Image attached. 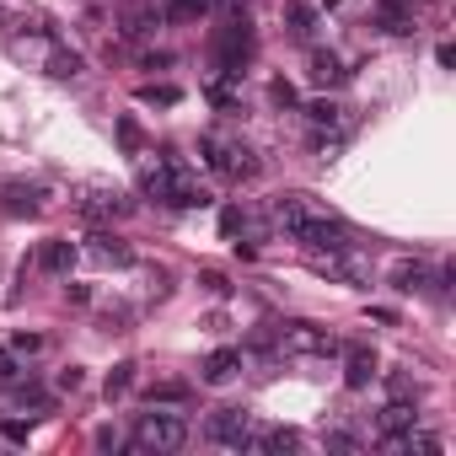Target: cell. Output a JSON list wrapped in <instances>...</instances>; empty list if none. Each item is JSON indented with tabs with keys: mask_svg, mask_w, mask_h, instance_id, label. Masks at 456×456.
I'll return each instance as SVG.
<instances>
[{
	"mask_svg": "<svg viewBox=\"0 0 456 456\" xmlns=\"http://www.w3.org/2000/svg\"><path fill=\"white\" fill-rule=\"evenodd\" d=\"M274 215H280V225H285V237L290 242H301L306 253H349L354 242H349V225L338 220V215H328V209H317L312 199H280L274 204Z\"/></svg>",
	"mask_w": 456,
	"mask_h": 456,
	"instance_id": "cell-1",
	"label": "cell"
},
{
	"mask_svg": "<svg viewBox=\"0 0 456 456\" xmlns=\"http://www.w3.org/2000/svg\"><path fill=\"white\" fill-rule=\"evenodd\" d=\"M145 193L156 199V204H167V209H204L209 204V193L183 172V161H161V167H151L145 172Z\"/></svg>",
	"mask_w": 456,
	"mask_h": 456,
	"instance_id": "cell-2",
	"label": "cell"
},
{
	"mask_svg": "<svg viewBox=\"0 0 456 456\" xmlns=\"http://www.w3.org/2000/svg\"><path fill=\"white\" fill-rule=\"evenodd\" d=\"M199 156H204V167L209 172H220V177H232V183H242V177H258V156L248 151V145H237V140H225V134H199Z\"/></svg>",
	"mask_w": 456,
	"mask_h": 456,
	"instance_id": "cell-3",
	"label": "cell"
},
{
	"mask_svg": "<svg viewBox=\"0 0 456 456\" xmlns=\"http://www.w3.org/2000/svg\"><path fill=\"white\" fill-rule=\"evenodd\" d=\"M188 445V419L183 413H140L134 419V435H129V451H183Z\"/></svg>",
	"mask_w": 456,
	"mask_h": 456,
	"instance_id": "cell-4",
	"label": "cell"
},
{
	"mask_svg": "<svg viewBox=\"0 0 456 456\" xmlns=\"http://www.w3.org/2000/svg\"><path fill=\"white\" fill-rule=\"evenodd\" d=\"M209 49H215V65H220V70H232V76H242L258 44H253V28H248V22H225V28H215Z\"/></svg>",
	"mask_w": 456,
	"mask_h": 456,
	"instance_id": "cell-5",
	"label": "cell"
},
{
	"mask_svg": "<svg viewBox=\"0 0 456 456\" xmlns=\"http://www.w3.org/2000/svg\"><path fill=\"white\" fill-rule=\"evenodd\" d=\"M204 440L209 445H225V451H242L253 440V413L248 408H215L204 419Z\"/></svg>",
	"mask_w": 456,
	"mask_h": 456,
	"instance_id": "cell-6",
	"label": "cell"
},
{
	"mask_svg": "<svg viewBox=\"0 0 456 456\" xmlns=\"http://www.w3.org/2000/svg\"><path fill=\"white\" fill-rule=\"evenodd\" d=\"M280 344H285L290 354H306V360L338 354V338H333L328 328H317V322H285V328H280Z\"/></svg>",
	"mask_w": 456,
	"mask_h": 456,
	"instance_id": "cell-7",
	"label": "cell"
},
{
	"mask_svg": "<svg viewBox=\"0 0 456 456\" xmlns=\"http://www.w3.org/2000/svg\"><path fill=\"white\" fill-rule=\"evenodd\" d=\"M242 365H248V354H242V349L220 344V349H209V354H204L199 381H204V387H225V381H237V376H242Z\"/></svg>",
	"mask_w": 456,
	"mask_h": 456,
	"instance_id": "cell-8",
	"label": "cell"
},
{
	"mask_svg": "<svg viewBox=\"0 0 456 456\" xmlns=\"http://www.w3.org/2000/svg\"><path fill=\"white\" fill-rule=\"evenodd\" d=\"M76 209H81L86 220H118V215L134 209V199H124L118 188H86V193L76 199Z\"/></svg>",
	"mask_w": 456,
	"mask_h": 456,
	"instance_id": "cell-9",
	"label": "cell"
},
{
	"mask_svg": "<svg viewBox=\"0 0 456 456\" xmlns=\"http://www.w3.org/2000/svg\"><path fill=\"white\" fill-rule=\"evenodd\" d=\"M376 376H381V365H376V349H365V344H349V349H344V387H349V392H365Z\"/></svg>",
	"mask_w": 456,
	"mask_h": 456,
	"instance_id": "cell-10",
	"label": "cell"
},
{
	"mask_svg": "<svg viewBox=\"0 0 456 456\" xmlns=\"http://www.w3.org/2000/svg\"><path fill=\"white\" fill-rule=\"evenodd\" d=\"M204 97H209L220 113H237V108H242V76H232V70H215V76L204 81Z\"/></svg>",
	"mask_w": 456,
	"mask_h": 456,
	"instance_id": "cell-11",
	"label": "cell"
},
{
	"mask_svg": "<svg viewBox=\"0 0 456 456\" xmlns=\"http://www.w3.org/2000/svg\"><path fill=\"white\" fill-rule=\"evenodd\" d=\"M44 274H70L76 269V242H65V237H49V242H38V258H33Z\"/></svg>",
	"mask_w": 456,
	"mask_h": 456,
	"instance_id": "cell-12",
	"label": "cell"
},
{
	"mask_svg": "<svg viewBox=\"0 0 456 456\" xmlns=\"http://www.w3.org/2000/svg\"><path fill=\"white\" fill-rule=\"evenodd\" d=\"M419 424V408L408 403V397H397V403H387L381 413H376V435H403V429H413Z\"/></svg>",
	"mask_w": 456,
	"mask_h": 456,
	"instance_id": "cell-13",
	"label": "cell"
},
{
	"mask_svg": "<svg viewBox=\"0 0 456 456\" xmlns=\"http://www.w3.org/2000/svg\"><path fill=\"white\" fill-rule=\"evenodd\" d=\"M44 70H49L54 81H76V76L86 70V60H81L76 49H60V44H49V49H44Z\"/></svg>",
	"mask_w": 456,
	"mask_h": 456,
	"instance_id": "cell-14",
	"label": "cell"
},
{
	"mask_svg": "<svg viewBox=\"0 0 456 456\" xmlns=\"http://www.w3.org/2000/svg\"><path fill=\"white\" fill-rule=\"evenodd\" d=\"M312 86H338V81H349V70H344V60L333 54V49H312Z\"/></svg>",
	"mask_w": 456,
	"mask_h": 456,
	"instance_id": "cell-15",
	"label": "cell"
},
{
	"mask_svg": "<svg viewBox=\"0 0 456 456\" xmlns=\"http://www.w3.org/2000/svg\"><path fill=\"white\" fill-rule=\"evenodd\" d=\"M248 445H258V451H269V456H285V451H301V435L285 429V424H269V429H253Z\"/></svg>",
	"mask_w": 456,
	"mask_h": 456,
	"instance_id": "cell-16",
	"label": "cell"
},
{
	"mask_svg": "<svg viewBox=\"0 0 456 456\" xmlns=\"http://www.w3.org/2000/svg\"><path fill=\"white\" fill-rule=\"evenodd\" d=\"M6 215H38L44 209V188H33V183H6Z\"/></svg>",
	"mask_w": 456,
	"mask_h": 456,
	"instance_id": "cell-17",
	"label": "cell"
},
{
	"mask_svg": "<svg viewBox=\"0 0 456 456\" xmlns=\"http://www.w3.org/2000/svg\"><path fill=\"white\" fill-rule=\"evenodd\" d=\"M376 6H381V28L387 33H397V38L413 33V0H376Z\"/></svg>",
	"mask_w": 456,
	"mask_h": 456,
	"instance_id": "cell-18",
	"label": "cell"
},
{
	"mask_svg": "<svg viewBox=\"0 0 456 456\" xmlns=\"http://www.w3.org/2000/svg\"><path fill=\"white\" fill-rule=\"evenodd\" d=\"M92 253H97L102 264H129V258H134L129 242H124L118 232H97V237H92Z\"/></svg>",
	"mask_w": 456,
	"mask_h": 456,
	"instance_id": "cell-19",
	"label": "cell"
},
{
	"mask_svg": "<svg viewBox=\"0 0 456 456\" xmlns=\"http://www.w3.org/2000/svg\"><path fill=\"white\" fill-rule=\"evenodd\" d=\"M312 269H317L322 280H360V269H354L344 253H317V258H312Z\"/></svg>",
	"mask_w": 456,
	"mask_h": 456,
	"instance_id": "cell-20",
	"label": "cell"
},
{
	"mask_svg": "<svg viewBox=\"0 0 456 456\" xmlns=\"http://www.w3.org/2000/svg\"><path fill=\"white\" fill-rule=\"evenodd\" d=\"M424 285H429V269H424V264H408V258H403V264L392 269V290L413 296V290H424Z\"/></svg>",
	"mask_w": 456,
	"mask_h": 456,
	"instance_id": "cell-21",
	"label": "cell"
},
{
	"mask_svg": "<svg viewBox=\"0 0 456 456\" xmlns=\"http://www.w3.org/2000/svg\"><path fill=\"white\" fill-rule=\"evenodd\" d=\"M301 113H306V118H312L317 129H338V124H344V108H338L333 97H317V102H306Z\"/></svg>",
	"mask_w": 456,
	"mask_h": 456,
	"instance_id": "cell-22",
	"label": "cell"
},
{
	"mask_svg": "<svg viewBox=\"0 0 456 456\" xmlns=\"http://www.w3.org/2000/svg\"><path fill=\"white\" fill-rule=\"evenodd\" d=\"M188 397H193L188 381H156V387H145V403H151V408H156V403H177V408H183Z\"/></svg>",
	"mask_w": 456,
	"mask_h": 456,
	"instance_id": "cell-23",
	"label": "cell"
},
{
	"mask_svg": "<svg viewBox=\"0 0 456 456\" xmlns=\"http://www.w3.org/2000/svg\"><path fill=\"white\" fill-rule=\"evenodd\" d=\"M209 12V0H161V17L167 22H199Z\"/></svg>",
	"mask_w": 456,
	"mask_h": 456,
	"instance_id": "cell-24",
	"label": "cell"
},
{
	"mask_svg": "<svg viewBox=\"0 0 456 456\" xmlns=\"http://www.w3.org/2000/svg\"><path fill=\"white\" fill-rule=\"evenodd\" d=\"M285 28H290V38H296V44H312V38H317V12H312V6H296Z\"/></svg>",
	"mask_w": 456,
	"mask_h": 456,
	"instance_id": "cell-25",
	"label": "cell"
},
{
	"mask_svg": "<svg viewBox=\"0 0 456 456\" xmlns=\"http://www.w3.org/2000/svg\"><path fill=\"white\" fill-rule=\"evenodd\" d=\"M129 387H134V360H118V365L108 370V381H102V392H108V397H124Z\"/></svg>",
	"mask_w": 456,
	"mask_h": 456,
	"instance_id": "cell-26",
	"label": "cell"
},
{
	"mask_svg": "<svg viewBox=\"0 0 456 456\" xmlns=\"http://www.w3.org/2000/svg\"><path fill=\"white\" fill-rule=\"evenodd\" d=\"M140 102H145V108H177L183 92H177V86H140Z\"/></svg>",
	"mask_w": 456,
	"mask_h": 456,
	"instance_id": "cell-27",
	"label": "cell"
},
{
	"mask_svg": "<svg viewBox=\"0 0 456 456\" xmlns=\"http://www.w3.org/2000/svg\"><path fill=\"white\" fill-rule=\"evenodd\" d=\"M156 12H134V17H124V38H145V33H156Z\"/></svg>",
	"mask_w": 456,
	"mask_h": 456,
	"instance_id": "cell-28",
	"label": "cell"
},
{
	"mask_svg": "<svg viewBox=\"0 0 456 456\" xmlns=\"http://www.w3.org/2000/svg\"><path fill=\"white\" fill-rule=\"evenodd\" d=\"M118 145H124V151H129V156H134V151H140V145H145V134H140V124H134V118H129V113H124V118H118Z\"/></svg>",
	"mask_w": 456,
	"mask_h": 456,
	"instance_id": "cell-29",
	"label": "cell"
},
{
	"mask_svg": "<svg viewBox=\"0 0 456 456\" xmlns=\"http://www.w3.org/2000/svg\"><path fill=\"white\" fill-rule=\"evenodd\" d=\"M17 403H22V408H28V403H33V408H49V392H44L38 381H17Z\"/></svg>",
	"mask_w": 456,
	"mask_h": 456,
	"instance_id": "cell-30",
	"label": "cell"
},
{
	"mask_svg": "<svg viewBox=\"0 0 456 456\" xmlns=\"http://www.w3.org/2000/svg\"><path fill=\"white\" fill-rule=\"evenodd\" d=\"M269 102H274V108H296V86H290L285 76H280V81H269Z\"/></svg>",
	"mask_w": 456,
	"mask_h": 456,
	"instance_id": "cell-31",
	"label": "cell"
},
{
	"mask_svg": "<svg viewBox=\"0 0 456 456\" xmlns=\"http://www.w3.org/2000/svg\"><path fill=\"white\" fill-rule=\"evenodd\" d=\"M22 376V360H17V349H0V381H17Z\"/></svg>",
	"mask_w": 456,
	"mask_h": 456,
	"instance_id": "cell-32",
	"label": "cell"
},
{
	"mask_svg": "<svg viewBox=\"0 0 456 456\" xmlns=\"http://www.w3.org/2000/svg\"><path fill=\"white\" fill-rule=\"evenodd\" d=\"M242 225H248V215H242V209H225V215H220V232H225V237H237Z\"/></svg>",
	"mask_w": 456,
	"mask_h": 456,
	"instance_id": "cell-33",
	"label": "cell"
},
{
	"mask_svg": "<svg viewBox=\"0 0 456 456\" xmlns=\"http://www.w3.org/2000/svg\"><path fill=\"white\" fill-rule=\"evenodd\" d=\"M0 435H6L12 445H28V424H17V419H6V424H0Z\"/></svg>",
	"mask_w": 456,
	"mask_h": 456,
	"instance_id": "cell-34",
	"label": "cell"
},
{
	"mask_svg": "<svg viewBox=\"0 0 456 456\" xmlns=\"http://www.w3.org/2000/svg\"><path fill=\"white\" fill-rule=\"evenodd\" d=\"M81 381H86V376H81V365H70V370H60V387H65V392H81Z\"/></svg>",
	"mask_w": 456,
	"mask_h": 456,
	"instance_id": "cell-35",
	"label": "cell"
},
{
	"mask_svg": "<svg viewBox=\"0 0 456 456\" xmlns=\"http://www.w3.org/2000/svg\"><path fill=\"white\" fill-rule=\"evenodd\" d=\"M204 290H209V296H225V290H232V285H225L220 274H204Z\"/></svg>",
	"mask_w": 456,
	"mask_h": 456,
	"instance_id": "cell-36",
	"label": "cell"
},
{
	"mask_svg": "<svg viewBox=\"0 0 456 456\" xmlns=\"http://www.w3.org/2000/svg\"><path fill=\"white\" fill-rule=\"evenodd\" d=\"M65 296H70L76 306H86V301H92V290H86V285H65Z\"/></svg>",
	"mask_w": 456,
	"mask_h": 456,
	"instance_id": "cell-37",
	"label": "cell"
},
{
	"mask_svg": "<svg viewBox=\"0 0 456 456\" xmlns=\"http://www.w3.org/2000/svg\"><path fill=\"white\" fill-rule=\"evenodd\" d=\"M17 349H28V354H33V349H44V338H38V333H17Z\"/></svg>",
	"mask_w": 456,
	"mask_h": 456,
	"instance_id": "cell-38",
	"label": "cell"
},
{
	"mask_svg": "<svg viewBox=\"0 0 456 456\" xmlns=\"http://www.w3.org/2000/svg\"><path fill=\"white\" fill-rule=\"evenodd\" d=\"M328 445H333V451H354L360 440H354V435H328Z\"/></svg>",
	"mask_w": 456,
	"mask_h": 456,
	"instance_id": "cell-39",
	"label": "cell"
},
{
	"mask_svg": "<svg viewBox=\"0 0 456 456\" xmlns=\"http://www.w3.org/2000/svg\"><path fill=\"white\" fill-rule=\"evenodd\" d=\"M322 6H328V12H333V6H344V0H322Z\"/></svg>",
	"mask_w": 456,
	"mask_h": 456,
	"instance_id": "cell-40",
	"label": "cell"
}]
</instances>
